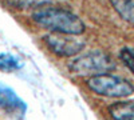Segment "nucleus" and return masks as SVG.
I'll return each mask as SVG.
<instances>
[{"mask_svg": "<svg viewBox=\"0 0 134 120\" xmlns=\"http://www.w3.org/2000/svg\"><path fill=\"white\" fill-rule=\"evenodd\" d=\"M32 20L46 29L58 34L79 36L86 29V26L81 17L64 8L42 5L32 12Z\"/></svg>", "mask_w": 134, "mask_h": 120, "instance_id": "1", "label": "nucleus"}, {"mask_svg": "<svg viewBox=\"0 0 134 120\" xmlns=\"http://www.w3.org/2000/svg\"><path fill=\"white\" fill-rule=\"evenodd\" d=\"M86 84L94 93L107 97H126L134 92V85L129 80L110 73L91 76Z\"/></svg>", "mask_w": 134, "mask_h": 120, "instance_id": "2", "label": "nucleus"}, {"mask_svg": "<svg viewBox=\"0 0 134 120\" xmlns=\"http://www.w3.org/2000/svg\"><path fill=\"white\" fill-rule=\"evenodd\" d=\"M115 68V63L110 55L102 51H93L78 58L70 64L72 73L79 76H97L102 73H109Z\"/></svg>", "mask_w": 134, "mask_h": 120, "instance_id": "3", "label": "nucleus"}, {"mask_svg": "<svg viewBox=\"0 0 134 120\" xmlns=\"http://www.w3.org/2000/svg\"><path fill=\"white\" fill-rule=\"evenodd\" d=\"M76 35H67V34H58L52 32L51 35L44 37L47 46L52 52H55L59 56L70 58L75 56L85 48V41L81 39H76Z\"/></svg>", "mask_w": 134, "mask_h": 120, "instance_id": "4", "label": "nucleus"}, {"mask_svg": "<svg viewBox=\"0 0 134 120\" xmlns=\"http://www.w3.org/2000/svg\"><path fill=\"white\" fill-rule=\"evenodd\" d=\"M0 108L9 116L20 120L27 111L26 103L9 87L0 85Z\"/></svg>", "mask_w": 134, "mask_h": 120, "instance_id": "5", "label": "nucleus"}, {"mask_svg": "<svg viewBox=\"0 0 134 120\" xmlns=\"http://www.w3.org/2000/svg\"><path fill=\"white\" fill-rule=\"evenodd\" d=\"M109 113L114 120H134V102H118L109 107Z\"/></svg>", "mask_w": 134, "mask_h": 120, "instance_id": "6", "label": "nucleus"}, {"mask_svg": "<svg viewBox=\"0 0 134 120\" xmlns=\"http://www.w3.org/2000/svg\"><path fill=\"white\" fill-rule=\"evenodd\" d=\"M119 16L134 26V0H110Z\"/></svg>", "mask_w": 134, "mask_h": 120, "instance_id": "7", "label": "nucleus"}, {"mask_svg": "<svg viewBox=\"0 0 134 120\" xmlns=\"http://www.w3.org/2000/svg\"><path fill=\"white\" fill-rule=\"evenodd\" d=\"M21 61L11 53H0V70L4 72H12L21 68Z\"/></svg>", "mask_w": 134, "mask_h": 120, "instance_id": "8", "label": "nucleus"}, {"mask_svg": "<svg viewBox=\"0 0 134 120\" xmlns=\"http://www.w3.org/2000/svg\"><path fill=\"white\" fill-rule=\"evenodd\" d=\"M119 58L126 67L134 73V48H122L119 52Z\"/></svg>", "mask_w": 134, "mask_h": 120, "instance_id": "9", "label": "nucleus"}, {"mask_svg": "<svg viewBox=\"0 0 134 120\" xmlns=\"http://www.w3.org/2000/svg\"><path fill=\"white\" fill-rule=\"evenodd\" d=\"M7 2H8L11 5H14V7L24 8V7H32V5L42 7L43 4L51 2V0H7Z\"/></svg>", "mask_w": 134, "mask_h": 120, "instance_id": "10", "label": "nucleus"}]
</instances>
